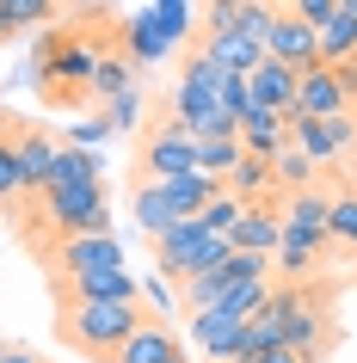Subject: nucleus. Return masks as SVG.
<instances>
[{"mask_svg":"<svg viewBox=\"0 0 357 363\" xmlns=\"http://www.w3.org/2000/svg\"><path fill=\"white\" fill-rule=\"evenodd\" d=\"M75 185H99V154L56 148V160H50V185H43V191H75Z\"/></svg>","mask_w":357,"mask_h":363,"instance_id":"obj_23","label":"nucleus"},{"mask_svg":"<svg viewBox=\"0 0 357 363\" xmlns=\"http://www.w3.org/2000/svg\"><path fill=\"white\" fill-rule=\"evenodd\" d=\"M326 247L357 252V191H345V197L326 203Z\"/></svg>","mask_w":357,"mask_h":363,"instance_id":"obj_27","label":"nucleus"},{"mask_svg":"<svg viewBox=\"0 0 357 363\" xmlns=\"http://www.w3.org/2000/svg\"><path fill=\"white\" fill-rule=\"evenodd\" d=\"M271 314L283 326V345L296 357H333L339 320H333V284L326 277H302V284H271Z\"/></svg>","mask_w":357,"mask_h":363,"instance_id":"obj_3","label":"nucleus"},{"mask_svg":"<svg viewBox=\"0 0 357 363\" xmlns=\"http://www.w3.org/2000/svg\"><path fill=\"white\" fill-rule=\"evenodd\" d=\"M111 363H191V357H185V339H179L167 320H148Z\"/></svg>","mask_w":357,"mask_h":363,"instance_id":"obj_16","label":"nucleus"},{"mask_svg":"<svg viewBox=\"0 0 357 363\" xmlns=\"http://www.w3.org/2000/svg\"><path fill=\"white\" fill-rule=\"evenodd\" d=\"M56 135L43 130V123H25L19 117V130H13V154H19V179H25V203L31 197H43V185H50V160H56Z\"/></svg>","mask_w":357,"mask_h":363,"instance_id":"obj_12","label":"nucleus"},{"mask_svg":"<svg viewBox=\"0 0 357 363\" xmlns=\"http://www.w3.org/2000/svg\"><path fill=\"white\" fill-rule=\"evenodd\" d=\"M19 228H25V240L38 228H50V240L111 234V191H105V179H99V185H75V191H43V197H31V203H19Z\"/></svg>","mask_w":357,"mask_h":363,"instance_id":"obj_4","label":"nucleus"},{"mask_svg":"<svg viewBox=\"0 0 357 363\" xmlns=\"http://www.w3.org/2000/svg\"><path fill=\"white\" fill-rule=\"evenodd\" d=\"M75 19L80 25H50L38 56H31V86H38V99L50 111H87L99 62L123 43L117 38L123 25H111V13H99V6H80Z\"/></svg>","mask_w":357,"mask_h":363,"instance_id":"obj_1","label":"nucleus"},{"mask_svg":"<svg viewBox=\"0 0 357 363\" xmlns=\"http://www.w3.org/2000/svg\"><path fill=\"white\" fill-rule=\"evenodd\" d=\"M117 38H123V56H130L136 68H148V62H160V56H172V50H179V43L160 31V19H154L148 6H142L136 19H123V31H117Z\"/></svg>","mask_w":357,"mask_h":363,"instance_id":"obj_19","label":"nucleus"},{"mask_svg":"<svg viewBox=\"0 0 357 363\" xmlns=\"http://www.w3.org/2000/svg\"><path fill=\"white\" fill-rule=\"evenodd\" d=\"M234 160H241V135L197 142V172H209V179H228V172H234Z\"/></svg>","mask_w":357,"mask_h":363,"instance_id":"obj_28","label":"nucleus"},{"mask_svg":"<svg viewBox=\"0 0 357 363\" xmlns=\"http://www.w3.org/2000/svg\"><path fill=\"white\" fill-rule=\"evenodd\" d=\"M265 62H283V68H296V74L320 68V38L296 19V13H290V6H278V13H271V31H265Z\"/></svg>","mask_w":357,"mask_h":363,"instance_id":"obj_9","label":"nucleus"},{"mask_svg":"<svg viewBox=\"0 0 357 363\" xmlns=\"http://www.w3.org/2000/svg\"><path fill=\"white\" fill-rule=\"evenodd\" d=\"M302 363H326V357H302Z\"/></svg>","mask_w":357,"mask_h":363,"instance_id":"obj_38","label":"nucleus"},{"mask_svg":"<svg viewBox=\"0 0 357 363\" xmlns=\"http://www.w3.org/2000/svg\"><path fill=\"white\" fill-rule=\"evenodd\" d=\"M160 308V314H167V308H172V296H167V284H160V277H148V284H142V308Z\"/></svg>","mask_w":357,"mask_h":363,"instance_id":"obj_35","label":"nucleus"},{"mask_svg":"<svg viewBox=\"0 0 357 363\" xmlns=\"http://www.w3.org/2000/svg\"><path fill=\"white\" fill-rule=\"evenodd\" d=\"M278 240H283V203H278V191L259 197V203H241V222H234V234H228V247L253 252V259H271Z\"/></svg>","mask_w":357,"mask_h":363,"instance_id":"obj_10","label":"nucleus"},{"mask_svg":"<svg viewBox=\"0 0 357 363\" xmlns=\"http://www.w3.org/2000/svg\"><path fill=\"white\" fill-rule=\"evenodd\" d=\"M0 363H50V357L31 351V345H13V339H6V345H0Z\"/></svg>","mask_w":357,"mask_h":363,"instance_id":"obj_34","label":"nucleus"},{"mask_svg":"<svg viewBox=\"0 0 357 363\" xmlns=\"http://www.w3.org/2000/svg\"><path fill=\"white\" fill-rule=\"evenodd\" d=\"M191 50H197V56H209V62H222L228 74H253V68L265 62V43L253 38L241 19L222 25V31H197V38H191Z\"/></svg>","mask_w":357,"mask_h":363,"instance_id":"obj_11","label":"nucleus"},{"mask_svg":"<svg viewBox=\"0 0 357 363\" xmlns=\"http://www.w3.org/2000/svg\"><path fill=\"white\" fill-rule=\"evenodd\" d=\"M314 179H320V172H314V160H308V154H302L296 142H290V148H283L278 160H271V185H278V197H296V191H308Z\"/></svg>","mask_w":357,"mask_h":363,"instance_id":"obj_26","label":"nucleus"},{"mask_svg":"<svg viewBox=\"0 0 357 363\" xmlns=\"http://www.w3.org/2000/svg\"><path fill=\"white\" fill-rule=\"evenodd\" d=\"M320 38V68H345V62H357V0H339L333 19L314 31Z\"/></svg>","mask_w":357,"mask_h":363,"instance_id":"obj_17","label":"nucleus"},{"mask_svg":"<svg viewBox=\"0 0 357 363\" xmlns=\"http://www.w3.org/2000/svg\"><path fill=\"white\" fill-rule=\"evenodd\" d=\"M160 197L172 203L179 222H197V216L222 197V179H209V172H179V179H160Z\"/></svg>","mask_w":357,"mask_h":363,"instance_id":"obj_15","label":"nucleus"},{"mask_svg":"<svg viewBox=\"0 0 357 363\" xmlns=\"http://www.w3.org/2000/svg\"><path fill=\"white\" fill-rule=\"evenodd\" d=\"M43 259V277H75V271H123L117 234H75V240H43L31 247Z\"/></svg>","mask_w":357,"mask_h":363,"instance_id":"obj_7","label":"nucleus"},{"mask_svg":"<svg viewBox=\"0 0 357 363\" xmlns=\"http://www.w3.org/2000/svg\"><path fill=\"white\" fill-rule=\"evenodd\" d=\"M283 148H290V123H283L278 111H265V105H253V111L241 117V154H259V160H278Z\"/></svg>","mask_w":357,"mask_h":363,"instance_id":"obj_20","label":"nucleus"},{"mask_svg":"<svg viewBox=\"0 0 357 363\" xmlns=\"http://www.w3.org/2000/svg\"><path fill=\"white\" fill-rule=\"evenodd\" d=\"M105 117H87V123H75V130H68V142H62V148H80V154H93V142H105Z\"/></svg>","mask_w":357,"mask_h":363,"instance_id":"obj_32","label":"nucleus"},{"mask_svg":"<svg viewBox=\"0 0 357 363\" xmlns=\"http://www.w3.org/2000/svg\"><path fill=\"white\" fill-rule=\"evenodd\" d=\"M241 333H246V320H234L222 308H209V314L191 320V339H197V357L204 363H234L241 357Z\"/></svg>","mask_w":357,"mask_h":363,"instance_id":"obj_13","label":"nucleus"},{"mask_svg":"<svg viewBox=\"0 0 357 363\" xmlns=\"http://www.w3.org/2000/svg\"><path fill=\"white\" fill-rule=\"evenodd\" d=\"M326 203L333 197L326 191H296V197H283V234H308V240H326Z\"/></svg>","mask_w":357,"mask_h":363,"instance_id":"obj_21","label":"nucleus"},{"mask_svg":"<svg viewBox=\"0 0 357 363\" xmlns=\"http://www.w3.org/2000/svg\"><path fill=\"white\" fill-rule=\"evenodd\" d=\"M296 68H283V62H259L253 74H246V86H253V105H265V111L278 117H302L296 111Z\"/></svg>","mask_w":357,"mask_h":363,"instance_id":"obj_14","label":"nucleus"},{"mask_svg":"<svg viewBox=\"0 0 357 363\" xmlns=\"http://www.w3.org/2000/svg\"><path fill=\"white\" fill-rule=\"evenodd\" d=\"M179 172H197V142H191L185 123L160 105V117L136 135V179L130 185H160V179H179Z\"/></svg>","mask_w":357,"mask_h":363,"instance_id":"obj_5","label":"nucleus"},{"mask_svg":"<svg viewBox=\"0 0 357 363\" xmlns=\"http://www.w3.org/2000/svg\"><path fill=\"white\" fill-rule=\"evenodd\" d=\"M50 302H142V284L130 271H75V277H50Z\"/></svg>","mask_w":357,"mask_h":363,"instance_id":"obj_8","label":"nucleus"},{"mask_svg":"<svg viewBox=\"0 0 357 363\" xmlns=\"http://www.w3.org/2000/svg\"><path fill=\"white\" fill-rule=\"evenodd\" d=\"M130 216H136V228H142V240H160V234L179 222L172 203L160 197V185H130Z\"/></svg>","mask_w":357,"mask_h":363,"instance_id":"obj_22","label":"nucleus"},{"mask_svg":"<svg viewBox=\"0 0 357 363\" xmlns=\"http://www.w3.org/2000/svg\"><path fill=\"white\" fill-rule=\"evenodd\" d=\"M142 326H148L142 302H68V308H56V339L87 363H111Z\"/></svg>","mask_w":357,"mask_h":363,"instance_id":"obj_2","label":"nucleus"},{"mask_svg":"<svg viewBox=\"0 0 357 363\" xmlns=\"http://www.w3.org/2000/svg\"><path fill=\"white\" fill-rule=\"evenodd\" d=\"M99 117H105V130H111V135H130L136 123H142V86L123 93V99H111V105H99Z\"/></svg>","mask_w":357,"mask_h":363,"instance_id":"obj_29","label":"nucleus"},{"mask_svg":"<svg viewBox=\"0 0 357 363\" xmlns=\"http://www.w3.org/2000/svg\"><path fill=\"white\" fill-rule=\"evenodd\" d=\"M296 111L302 117H345V111H351L333 68H308V74L296 80Z\"/></svg>","mask_w":357,"mask_h":363,"instance_id":"obj_18","label":"nucleus"},{"mask_svg":"<svg viewBox=\"0 0 357 363\" xmlns=\"http://www.w3.org/2000/svg\"><path fill=\"white\" fill-rule=\"evenodd\" d=\"M136 93V62L123 56V43H117L111 56L99 62V74H93V105H111V99Z\"/></svg>","mask_w":357,"mask_h":363,"instance_id":"obj_24","label":"nucleus"},{"mask_svg":"<svg viewBox=\"0 0 357 363\" xmlns=\"http://www.w3.org/2000/svg\"><path fill=\"white\" fill-rule=\"evenodd\" d=\"M339 86H345V105H357V62H345V68H333Z\"/></svg>","mask_w":357,"mask_h":363,"instance_id":"obj_36","label":"nucleus"},{"mask_svg":"<svg viewBox=\"0 0 357 363\" xmlns=\"http://www.w3.org/2000/svg\"><path fill=\"white\" fill-rule=\"evenodd\" d=\"M148 252H154V271H160V284H185V277H197V271L222 265L234 247H228L222 234H209L204 222H172L160 240H148Z\"/></svg>","mask_w":357,"mask_h":363,"instance_id":"obj_6","label":"nucleus"},{"mask_svg":"<svg viewBox=\"0 0 357 363\" xmlns=\"http://www.w3.org/2000/svg\"><path fill=\"white\" fill-rule=\"evenodd\" d=\"M234 363H302L290 345H271V351H246V357H234Z\"/></svg>","mask_w":357,"mask_h":363,"instance_id":"obj_33","label":"nucleus"},{"mask_svg":"<svg viewBox=\"0 0 357 363\" xmlns=\"http://www.w3.org/2000/svg\"><path fill=\"white\" fill-rule=\"evenodd\" d=\"M197 222H204L209 234H222V240H228V234H234V222H241V203H234V197L222 191V197H216V203H209L204 216H197Z\"/></svg>","mask_w":357,"mask_h":363,"instance_id":"obj_30","label":"nucleus"},{"mask_svg":"<svg viewBox=\"0 0 357 363\" xmlns=\"http://www.w3.org/2000/svg\"><path fill=\"white\" fill-rule=\"evenodd\" d=\"M13 130H19V117L0 111V210H19V203H25V179H19V154H13Z\"/></svg>","mask_w":357,"mask_h":363,"instance_id":"obj_25","label":"nucleus"},{"mask_svg":"<svg viewBox=\"0 0 357 363\" xmlns=\"http://www.w3.org/2000/svg\"><path fill=\"white\" fill-rule=\"evenodd\" d=\"M6 19H13V31H25V25L56 19V6H50V0H6Z\"/></svg>","mask_w":357,"mask_h":363,"instance_id":"obj_31","label":"nucleus"},{"mask_svg":"<svg viewBox=\"0 0 357 363\" xmlns=\"http://www.w3.org/2000/svg\"><path fill=\"white\" fill-rule=\"evenodd\" d=\"M13 38V19H6V0H0V43Z\"/></svg>","mask_w":357,"mask_h":363,"instance_id":"obj_37","label":"nucleus"}]
</instances>
